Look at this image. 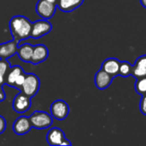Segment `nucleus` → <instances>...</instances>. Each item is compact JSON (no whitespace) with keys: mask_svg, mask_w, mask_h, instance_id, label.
I'll return each mask as SVG.
<instances>
[{"mask_svg":"<svg viewBox=\"0 0 146 146\" xmlns=\"http://www.w3.org/2000/svg\"><path fill=\"white\" fill-rule=\"evenodd\" d=\"M26 76L27 74L21 66L15 65L10 67L5 76V84L9 86L20 90L25 80Z\"/></svg>","mask_w":146,"mask_h":146,"instance_id":"f03ea898","label":"nucleus"},{"mask_svg":"<svg viewBox=\"0 0 146 146\" xmlns=\"http://www.w3.org/2000/svg\"><path fill=\"white\" fill-rule=\"evenodd\" d=\"M52 30V25L49 21V20L42 19L36 21L32 23V30H31V38L37 39L46 34H48Z\"/></svg>","mask_w":146,"mask_h":146,"instance_id":"423d86ee","label":"nucleus"},{"mask_svg":"<svg viewBox=\"0 0 146 146\" xmlns=\"http://www.w3.org/2000/svg\"><path fill=\"white\" fill-rule=\"evenodd\" d=\"M33 45L30 44H23L20 46H18L16 54L18 55L19 58L25 62H30L33 51Z\"/></svg>","mask_w":146,"mask_h":146,"instance_id":"f3484780","label":"nucleus"},{"mask_svg":"<svg viewBox=\"0 0 146 146\" xmlns=\"http://www.w3.org/2000/svg\"><path fill=\"white\" fill-rule=\"evenodd\" d=\"M132 75L136 79L146 77V55L139 56L133 65Z\"/></svg>","mask_w":146,"mask_h":146,"instance_id":"2eb2a0df","label":"nucleus"},{"mask_svg":"<svg viewBox=\"0 0 146 146\" xmlns=\"http://www.w3.org/2000/svg\"><path fill=\"white\" fill-rule=\"evenodd\" d=\"M12 128L15 134L25 135L30 132V130L33 128V127H32L31 121L29 120V117L22 115V116L18 117L15 121Z\"/></svg>","mask_w":146,"mask_h":146,"instance_id":"9d476101","label":"nucleus"},{"mask_svg":"<svg viewBox=\"0 0 146 146\" xmlns=\"http://www.w3.org/2000/svg\"><path fill=\"white\" fill-rule=\"evenodd\" d=\"M19 42L15 39L0 44V58L9 59L17 52Z\"/></svg>","mask_w":146,"mask_h":146,"instance_id":"9b49d317","label":"nucleus"},{"mask_svg":"<svg viewBox=\"0 0 146 146\" xmlns=\"http://www.w3.org/2000/svg\"><path fill=\"white\" fill-rule=\"evenodd\" d=\"M139 109L141 113L146 115V95L142 96V98L139 103Z\"/></svg>","mask_w":146,"mask_h":146,"instance_id":"412c9836","label":"nucleus"},{"mask_svg":"<svg viewBox=\"0 0 146 146\" xmlns=\"http://www.w3.org/2000/svg\"><path fill=\"white\" fill-rule=\"evenodd\" d=\"M121 62L116 58H108L104 61L102 64V69L111 74L114 78L119 75Z\"/></svg>","mask_w":146,"mask_h":146,"instance_id":"4468645a","label":"nucleus"},{"mask_svg":"<svg viewBox=\"0 0 146 146\" xmlns=\"http://www.w3.org/2000/svg\"><path fill=\"white\" fill-rule=\"evenodd\" d=\"M6 98V94L3 91V86H0V102L4 101Z\"/></svg>","mask_w":146,"mask_h":146,"instance_id":"5701e85b","label":"nucleus"},{"mask_svg":"<svg viewBox=\"0 0 146 146\" xmlns=\"http://www.w3.org/2000/svg\"><path fill=\"white\" fill-rule=\"evenodd\" d=\"M49 56V50L44 44H37L33 47V51L31 58V63L37 65L44 62Z\"/></svg>","mask_w":146,"mask_h":146,"instance_id":"f8f14e48","label":"nucleus"},{"mask_svg":"<svg viewBox=\"0 0 146 146\" xmlns=\"http://www.w3.org/2000/svg\"><path fill=\"white\" fill-rule=\"evenodd\" d=\"M31 105H32L31 98L26 95L24 92H21L15 97L13 100L12 107L16 113L24 114L31 108Z\"/></svg>","mask_w":146,"mask_h":146,"instance_id":"1a4fd4ad","label":"nucleus"},{"mask_svg":"<svg viewBox=\"0 0 146 146\" xmlns=\"http://www.w3.org/2000/svg\"><path fill=\"white\" fill-rule=\"evenodd\" d=\"M113 80L114 77L111 74L101 68L97 72L95 75V85L98 89L104 90L111 85Z\"/></svg>","mask_w":146,"mask_h":146,"instance_id":"ddd939ff","label":"nucleus"},{"mask_svg":"<svg viewBox=\"0 0 146 146\" xmlns=\"http://www.w3.org/2000/svg\"><path fill=\"white\" fill-rule=\"evenodd\" d=\"M83 3L84 0H57L56 6L61 11L68 13L79 8Z\"/></svg>","mask_w":146,"mask_h":146,"instance_id":"dca6fc26","label":"nucleus"},{"mask_svg":"<svg viewBox=\"0 0 146 146\" xmlns=\"http://www.w3.org/2000/svg\"><path fill=\"white\" fill-rule=\"evenodd\" d=\"M40 87V80L39 78L34 74H27L25 80L21 86L20 91L24 92L26 95L30 98L34 97Z\"/></svg>","mask_w":146,"mask_h":146,"instance_id":"20e7f679","label":"nucleus"},{"mask_svg":"<svg viewBox=\"0 0 146 146\" xmlns=\"http://www.w3.org/2000/svg\"><path fill=\"white\" fill-rule=\"evenodd\" d=\"M69 114V106L63 100H56L50 105V115L57 121H63Z\"/></svg>","mask_w":146,"mask_h":146,"instance_id":"0eeeda50","label":"nucleus"},{"mask_svg":"<svg viewBox=\"0 0 146 146\" xmlns=\"http://www.w3.org/2000/svg\"><path fill=\"white\" fill-rule=\"evenodd\" d=\"M29 120L31 121L32 127L39 130L46 129L53 123V117L51 115L44 111H34L29 116Z\"/></svg>","mask_w":146,"mask_h":146,"instance_id":"7ed1b4c3","label":"nucleus"},{"mask_svg":"<svg viewBox=\"0 0 146 146\" xmlns=\"http://www.w3.org/2000/svg\"><path fill=\"white\" fill-rule=\"evenodd\" d=\"M46 141L51 146L71 145H72L71 142L66 139L63 131L57 127H53L48 132L46 135Z\"/></svg>","mask_w":146,"mask_h":146,"instance_id":"39448f33","label":"nucleus"},{"mask_svg":"<svg viewBox=\"0 0 146 146\" xmlns=\"http://www.w3.org/2000/svg\"><path fill=\"white\" fill-rule=\"evenodd\" d=\"M140 3H141L143 7L146 8V0H140Z\"/></svg>","mask_w":146,"mask_h":146,"instance_id":"b1692460","label":"nucleus"},{"mask_svg":"<svg viewBox=\"0 0 146 146\" xmlns=\"http://www.w3.org/2000/svg\"><path fill=\"white\" fill-rule=\"evenodd\" d=\"M32 23L26 16L15 15L9 21V29L13 39L20 42L31 38Z\"/></svg>","mask_w":146,"mask_h":146,"instance_id":"f257e3e1","label":"nucleus"},{"mask_svg":"<svg viewBox=\"0 0 146 146\" xmlns=\"http://www.w3.org/2000/svg\"><path fill=\"white\" fill-rule=\"evenodd\" d=\"M46 1L50 2V3H56H56H57V0H46Z\"/></svg>","mask_w":146,"mask_h":146,"instance_id":"393cba45","label":"nucleus"},{"mask_svg":"<svg viewBox=\"0 0 146 146\" xmlns=\"http://www.w3.org/2000/svg\"><path fill=\"white\" fill-rule=\"evenodd\" d=\"M56 8V3L46 0H38L36 4V12L42 19L50 20L55 15Z\"/></svg>","mask_w":146,"mask_h":146,"instance_id":"6e6552de","label":"nucleus"},{"mask_svg":"<svg viewBox=\"0 0 146 146\" xmlns=\"http://www.w3.org/2000/svg\"><path fill=\"white\" fill-rule=\"evenodd\" d=\"M10 67V62L8 59L0 58V86L5 85V76Z\"/></svg>","mask_w":146,"mask_h":146,"instance_id":"a211bd4d","label":"nucleus"},{"mask_svg":"<svg viewBox=\"0 0 146 146\" xmlns=\"http://www.w3.org/2000/svg\"><path fill=\"white\" fill-rule=\"evenodd\" d=\"M6 129V120L3 116L0 115V134L4 133Z\"/></svg>","mask_w":146,"mask_h":146,"instance_id":"4be33fe9","label":"nucleus"},{"mask_svg":"<svg viewBox=\"0 0 146 146\" xmlns=\"http://www.w3.org/2000/svg\"><path fill=\"white\" fill-rule=\"evenodd\" d=\"M132 69L133 65L128 62H121L120 64V69H119V75L122 77H128L132 75Z\"/></svg>","mask_w":146,"mask_h":146,"instance_id":"6ab92c4d","label":"nucleus"},{"mask_svg":"<svg viewBox=\"0 0 146 146\" xmlns=\"http://www.w3.org/2000/svg\"><path fill=\"white\" fill-rule=\"evenodd\" d=\"M135 90L141 96L146 95V77H141L137 79L135 84Z\"/></svg>","mask_w":146,"mask_h":146,"instance_id":"aec40b11","label":"nucleus"}]
</instances>
